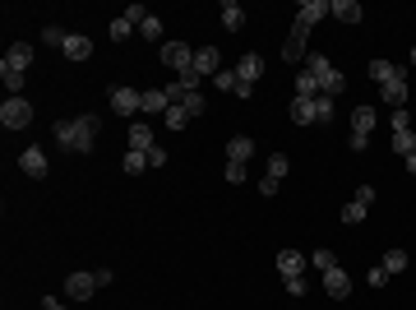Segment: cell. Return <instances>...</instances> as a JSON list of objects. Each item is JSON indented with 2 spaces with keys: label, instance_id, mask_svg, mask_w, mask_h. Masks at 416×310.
<instances>
[{
  "label": "cell",
  "instance_id": "cell-39",
  "mask_svg": "<svg viewBox=\"0 0 416 310\" xmlns=\"http://www.w3.org/2000/svg\"><path fill=\"white\" fill-rule=\"evenodd\" d=\"M315 116H320V125L333 120V97H315Z\"/></svg>",
  "mask_w": 416,
  "mask_h": 310
},
{
  "label": "cell",
  "instance_id": "cell-25",
  "mask_svg": "<svg viewBox=\"0 0 416 310\" xmlns=\"http://www.w3.org/2000/svg\"><path fill=\"white\" fill-rule=\"evenodd\" d=\"M241 23H246V10H241L236 0H227V5H222V28H227V33H236Z\"/></svg>",
  "mask_w": 416,
  "mask_h": 310
},
{
  "label": "cell",
  "instance_id": "cell-48",
  "mask_svg": "<svg viewBox=\"0 0 416 310\" xmlns=\"http://www.w3.org/2000/svg\"><path fill=\"white\" fill-rule=\"evenodd\" d=\"M93 278H97V287H112L116 273H112V269H93Z\"/></svg>",
  "mask_w": 416,
  "mask_h": 310
},
{
  "label": "cell",
  "instance_id": "cell-41",
  "mask_svg": "<svg viewBox=\"0 0 416 310\" xmlns=\"http://www.w3.org/2000/svg\"><path fill=\"white\" fill-rule=\"evenodd\" d=\"M365 283H370V287H384V283H389V273H384V264H375V269L365 273Z\"/></svg>",
  "mask_w": 416,
  "mask_h": 310
},
{
  "label": "cell",
  "instance_id": "cell-5",
  "mask_svg": "<svg viewBox=\"0 0 416 310\" xmlns=\"http://www.w3.org/2000/svg\"><path fill=\"white\" fill-rule=\"evenodd\" d=\"M305 38H310V28L296 19V23H291V33H287V42H283V60L301 65V56H305Z\"/></svg>",
  "mask_w": 416,
  "mask_h": 310
},
{
  "label": "cell",
  "instance_id": "cell-3",
  "mask_svg": "<svg viewBox=\"0 0 416 310\" xmlns=\"http://www.w3.org/2000/svg\"><path fill=\"white\" fill-rule=\"evenodd\" d=\"M97 125H102L97 116H75V153H93V144H97Z\"/></svg>",
  "mask_w": 416,
  "mask_h": 310
},
{
  "label": "cell",
  "instance_id": "cell-6",
  "mask_svg": "<svg viewBox=\"0 0 416 310\" xmlns=\"http://www.w3.org/2000/svg\"><path fill=\"white\" fill-rule=\"evenodd\" d=\"M139 102H144V93H134V88H120V83L112 88V112H116V116H134V112H139Z\"/></svg>",
  "mask_w": 416,
  "mask_h": 310
},
{
  "label": "cell",
  "instance_id": "cell-21",
  "mask_svg": "<svg viewBox=\"0 0 416 310\" xmlns=\"http://www.w3.org/2000/svg\"><path fill=\"white\" fill-rule=\"evenodd\" d=\"M60 51H65L70 60H88V56H93V42H88V38H79V33H70Z\"/></svg>",
  "mask_w": 416,
  "mask_h": 310
},
{
  "label": "cell",
  "instance_id": "cell-42",
  "mask_svg": "<svg viewBox=\"0 0 416 310\" xmlns=\"http://www.w3.org/2000/svg\"><path fill=\"white\" fill-rule=\"evenodd\" d=\"M283 283H287L291 296H305V278H301V273H291V278H283Z\"/></svg>",
  "mask_w": 416,
  "mask_h": 310
},
{
  "label": "cell",
  "instance_id": "cell-7",
  "mask_svg": "<svg viewBox=\"0 0 416 310\" xmlns=\"http://www.w3.org/2000/svg\"><path fill=\"white\" fill-rule=\"evenodd\" d=\"M93 292H97L93 273H70V278H65V296H75V301H88Z\"/></svg>",
  "mask_w": 416,
  "mask_h": 310
},
{
  "label": "cell",
  "instance_id": "cell-32",
  "mask_svg": "<svg viewBox=\"0 0 416 310\" xmlns=\"http://www.w3.org/2000/svg\"><path fill=\"white\" fill-rule=\"evenodd\" d=\"M310 264H315L320 273H328V269H338V255H333V250H315V255H310Z\"/></svg>",
  "mask_w": 416,
  "mask_h": 310
},
{
  "label": "cell",
  "instance_id": "cell-8",
  "mask_svg": "<svg viewBox=\"0 0 416 310\" xmlns=\"http://www.w3.org/2000/svg\"><path fill=\"white\" fill-rule=\"evenodd\" d=\"M236 75H241L250 88H255V83L264 79V56H259V51H246V56L236 60Z\"/></svg>",
  "mask_w": 416,
  "mask_h": 310
},
{
  "label": "cell",
  "instance_id": "cell-22",
  "mask_svg": "<svg viewBox=\"0 0 416 310\" xmlns=\"http://www.w3.org/2000/svg\"><path fill=\"white\" fill-rule=\"evenodd\" d=\"M301 269H305L301 250H278V273H283V278H291V273H301Z\"/></svg>",
  "mask_w": 416,
  "mask_h": 310
},
{
  "label": "cell",
  "instance_id": "cell-50",
  "mask_svg": "<svg viewBox=\"0 0 416 310\" xmlns=\"http://www.w3.org/2000/svg\"><path fill=\"white\" fill-rule=\"evenodd\" d=\"M402 162H407V172H412V176H416V153H412V157H402Z\"/></svg>",
  "mask_w": 416,
  "mask_h": 310
},
{
  "label": "cell",
  "instance_id": "cell-10",
  "mask_svg": "<svg viewBox=\"0 0 416 310\" xmlns=\"http://www.w3.org/2000/svg\"><path fill=\"white\" fill-rule=\"evenodd\" d=\"M19 167H23V176L47 181V153H42V148H23V153H19Z\"/></svg>",
  "mask_w": 416,
  "mask_h": 310
},
{
  "label": "cell",
  "instance_id": "cell-30",
  "mask_svg": "<svg viewBox=\"0 0 416 310\" xmlns=\"http://www.w3.org/2000/svg\"><path fill=\"white\" fill-rule=\"evenodd\" d=\"M190 120H194V116H190V112H185V107H171V112H167V116H162V125H167V130H185V125H190Z\"/></svg>",
  "mask_w": 416,
  "mask_h": 310
},
{
  "label": "cell",
  "instance_id": "cell-35",
  "mask_svg": "<svg viewBox=\"0 0 416 310\" xmlns=\"http://www.w3.org/2000/svg\"><path fill=\"white\" fill-rule=\"evenodd\" d=\"M171 107H185L190 116H204V97H199V93H185L181 102H171Z\"/></svg>",
  "mask_w": 416,
  "mask_h": 310
},
{
  "label": "cell",
  "instance_id": "cell-45",
  "mask_svg": "<svg viewBox=\"0 0 416 310\" xmlns=\"http://www.w3.org/2000/svg\"><path fill=\"white\" fill-rule=\"evenodd\" d=\"M162 162H167V148H162V144H153V148H148V167H162Z\"/></svg>",
  "mask_w": 416,
  "mask_h": 310
},
{
  "label": "cell",
  "instance_id": "cell-33",
  "mask_svg": "<svg viewBox=\"0 0 416 310\" xmlns=\"http://www.w3.org/2000/svg\"><path fill=\"white\" fill-rule=\"evenodd\" d=\"M139 38H148V42H157V38H162V19H157V14H148V19L139 23Z\"/></svg>",
  "mask_w": 416,
  "mask_h": 310
},
{
  "label": "cell",
  "instance_id": "cell-23",
  "mask_svg": "<svg viewBox=\"0 0 416 310\" xmlns=\"http://www.w3.org/2000/svg\"><path fill=\"white\" fill-rule=\"evenodd\" d=\"M153 144H157V139H153V125H130V148H139V153H148Z\"/></svg>",
  "mask_w": 416,
  "mask_h": 310
},
{
  "label": "cell",
  "instance_id": "cell-51",
  "mask_svg": "<svg viewBox=\"0 0 416 310\" xmlns=\"http://www.w3.org/2000/svg\"><path fill=\"white\" fill-rule=\"evenodd\" d=\"M412 65H416V47H412Z\"/></svg>",
  "mask_w": 416,
  "mask_h": 310
},
{
  "label": "cell",
  "instance_id": "cell-40",
  "mask_svg": "<svg viewBox=\"0 0 416 310\" xmlns=\"http://www.w3.org/2000/svg\"><path fill=\"white\" fill-rule=\"evenodd\" d=\"M227 181L231 185H241V181H246V162H227Z\"/></svg>",
  "mask_w": 416,
  "mask_h": 310
},
{
  "label": "cell",
  "instance_id": "cell-12",
  "mask_svg": "<svg viewBox=\"0 0 416 310\" xmlns=\"http://www.w3.org/2000/svg\"><path fill=\"white\" fill-rule=\"evenodd\" d=\"M375 120H379V112L370 107V102H361L356 112H352V135H365V139H370V130H375Z\"/></svg>",
  "mask_w": 416,
  "mask_h": 310
},
{
  "label": "cell",
  "instance_id": "cell-18",
  "mask_svg": "<svg viewBox=\"0 0 416 310\" xmlns=\"http://www.w3.org/2000/svg\"><path fill=\"white\" fill-rule=\"evenodd\" d=\"M250 157H255V139H250V135H231L227 162H250Z\"/></svg>",
  "mask_w": 416,
  "mask_h": 310
},
{
  "label": "cell",
  "instance_id": "cell-34",
  "mask_svg": "<svg viewBox=\"0 0 416 310\" xmlns=\"http://www.w3.org/2000/svg\"><path fill=\"white\" fill-rule=\"evenodd\" d=\"M407 269V250H389L384 255V273H402Z\"/></svg>",
  "mask_w": 416,
  "mask_h": 310
},
{
  "label": "cell",
  "instance_id": "cell-26",
  "mask_svg": "<svg viewBox=\"0 0 416 310\" xmlns=\"http://www.w3.org/2000/svg\"><path fill=\"white\" fill-rule=\"evenodd\" d=\"M305 75H315L324 83V75H333V65H328V56H320V51H310L305 56Z\"/></svg>",
  "mask_w": 416,
  "mask_h": 310
},
{
  "label": "cell",
  "instance_id": "cell-31",
  "mask_svg": "<svg viewBox=\"0 0 416 310\" xmlns=\"http://www.w3.org/2000/svg\"><path fill=\"white\" fill-rule=\"evenodd\" d=\"M365 214H370V209H365V204H356V199H352V204H347V209H342V222H347V227H356V222H365Z\"/></svg>",
  "mask_w": 416,
  "mask_h": 310
},
{
  "label": "cell",
  "instance_id": "cell-36",
  "mask_svg": "<svg viewBox=\"0 0 416 310\" xmlns=\"http://www.w3.org/2000/svg\"><path fill=\"white\" fill-rule=\"evenodd\" d=\"M65 38H70V33L56 28V23H47V28H42V42H47V47H65Z\"/></svg>",
  "mask_w": 416,
  "mask_h": 310
},
{
  "label": "cell",
  "instance_id": "cell-15",
  "mask_svg": "<svg viewBox=\"0 0 416 310\" xmlns=\"http://www.w3.org/2000/svg\"><path fill=\"white\" fill-rule=\"evenodd\" d=\"M33 56H38V51H33L28 42H10V51H5V65H10V70H28V65H33Z\"/></svg>",
  "mask_w": 416,
  "mask_h": 310
},
{
  "label": "cell",
  "instance_id": "cell-17",
  "mask_svg": "<svg viewBox=\"0 0 416 310\" xmlns=\"http://www.w3.org/2000/svg\"><path fill=\"white\" fill-rule=\"evenodd\" d=\"M328 14H333V19H342V23H361V19H365L356 0H328Z\"/></svg>",
  "mask_w": 416,
  "mask_h": 310
},
{
  "label": "cell",
  "instance_id": "cell-24",
  "mask_svg": "<svg viewBox=\"0 0 416 310\" xmlns=\"http://www.w3.org/2000/svg\"><path fill=\"white\" fill-rule=\"evenodd\" d=\"M296 97H305V102L324 97V93H320V79H315V75H305V70H301V75H296Z\"/></svg>",
  "mask_w": 416,
  "mask_h": 310
},
{
  "label": "cell",
  "instance_id": "cell-13",
  "mask_svg": "<svg viewBox=\"0 0 416 310\" xmlns=\"http://www.w3.org/2000/svg\"><path fill=\"white\" fill-rule=\"evenodd\" d=\"M402 75H407V70H402V65H393V60H384V56L370 60V79H375L379 88H384V83H393V79H402Z\"/></svg>",
  "mask_w": 416,
  "mask_h": 310
},
{
  "label": "cell",
  "instance_id": "cell-11",
  "mask_svg": "<svg viewBox=\"0 0 416 310\" xmlns=\"http://www.w3.org/2000/svg\"><path fill=\"white\" fill-rule=\"evenodd\" d=\"M139 112H144V116H167V112H171L167 88H148V93H144V102H139Z\"/></svg>",
  "mask_w": 416,
  "mask_h": 310
},
{
  "label": "cell",
  "instance_id": "cell-37",
  "mask_svg": "<svg viewBox=\"0 0 416 310\" xmlns=\"http://www.w3.org/2000/svg\"><path fill=\"white\" fill-rule=\"evenodd\" d=\"M287 167H291V162H287V153H273V157H268V176H273V181H283Z\"/></svg>",
  "mask_w": 416,
  "mask_h": 310
},
{
  "label": "cell",
  "instance_id": "cell-27",
  "mask_svg": "<svg viewBox=\"0 0 416 310\" xmlns=\"http://www.w3.org/2000/svg\"><path fill=\"white\" fill-rule=\"evenodd\" d=\"M120 167H125V176H139L144 167H148V153H139V148H125V157H120Z\"/></svg>",
  "mask_w": 416,
  "mask_h": 310
},
{
  "label": "cell",
  "instance_id": "cell-29",
  "mask_svg": "<svg viewBox=\"0 0 416 310\" xmlns=\"http://www.w3.org/2000/svg\"><path fill=\"white\" fill-rule=\"evenodd\" d=\"M0 79H5V88H10V97H19V88H23V70H10V65L0 60Z\"/></svg>",
  "mask_w": 416,
  "mask_h": 310
},
{
  "label": "cell",
  "instance_id": "cell-19",
  "mask_svg": "<svg viewBox=\"0 0 416 310\" xmlns=\"http://www.w3.org/2000/svg\"><path fill=\"white\" fill-rule=\"evenodd\" d=\"M379 93H384V102H389L393 112H402V107H407V75H402V79H393V83H384Z\"/></svg>",
  "mask_w": 416,
  "mask_h": 310
},
{
  "label": "cell",
  "instance_id": "cell-44",
  "mask_svg": "<svg viewBox=\"0 0 416 310\" xmlns=\"http://www.w3.org/2000/svg\"><path fill=\"white\" fill-rule=\"evenodd\" d=\"M352 199H356V204H365V209H370V204H375V185H361V190L352 194Z\"/></svg>",
  "mask_w": 416,
  "mask_h": 310
},
{
  "label": "cell",
  "instance_id": "cell-47",
  "mask_svg": "<svg viewBox=\"0 0 416 310\" xmlns=\"http://www.w3.org/2000/svg\"><path fill=\"white\" fill-rule=\"evenodd\" d=\"M347 148H352V153H365V148H370V139H365V135H352V139H347Z\"/></svg>",
  "mask_w": 416,
  "mask_h": 310
},
{
  "label": "cell",
  "instance_id": "cell-9",
  "mask_svg": "<svg viewBox=\"0 0 416 310\" xmlns=\"http://www.w3.org/2000/svg\"><path fill=\"white\" fill-rule=\"evenodd\" d=\"M324 292H328L333 301H347V296H352V278L342 273V264H338V269H328V273H324Z\"/></svg>",
  "mask_w": 416,
  "mask_h": 310
},
{
  "label": "cell",
  "instance_id": "cell-49",
  "mask_svg": "<svg viewBox=\"0 0 416 310\" xmlns=\"http://www.w3.org/2000/svg\"><path fill=\"white\" fill-rule=\"evenodd\" d=\"M42 310H65V306H60L56 296H47V306H42Z\"/></svg>",
  "mask_w": 416,
  "mask_h": 310
},
{
  "label": "cell",
  "instance_id": "cell-14",
  "mask_svg": "<svg viewBox=\"0 0 416 310\" xmlns=\"http://www.w3.org/2000/svg\"><path fill=\"white\" fill-rule=\"evenodd\" d=\"M213 83H218V88H222V93H236V97H250V93H255V88H250L246 79L236 75V65H231V70H222V75L213 79Z\"/></svg>",
  "mask_w": 416,
  "mask_h": 310
},
{
  "label": "cell",
  "instance_id": "cell-2",
  "mask_svg": "<svg viewBox=\"0 0 416 310\" xmlns=\"http://www.w3.org/2000/svg\"><path fill=\"white\" fill-rule=\"evenodd\" d=\"M162 65L176 70V75H185V70H194V51L185 42H162Z\"/></svg>",
  "mask_w": 416,
  "mask_h": 310
},
{
  "label": "cell",
  "instance_id": "cell-16",
  "mask_svg": "<svg viewBox=\"0 0 416 310\" xmlns=\"http://www.w3.org/2000/svg\"><path fill=\"white\" fill-rule=\"evenodd\" d=\"M287 116H291V125H320V116H315V102H305V97H291Z\"/></svg>",
  "mask_w": 416,
  "mask_h": 310
},
{
  "label": "cell",
  "instance_id": "cell-46",
  "mask_svg": "<svg viewBox=\"0 0 416 310\" xmlns=\"http://www.w3.org/2000/svg\"><path fill=\"white\" fill-rule=\"evenodd\" d=\"M278 185H283V181H273V176H264V181H259V194H264V199H273V194H278Z\"/></svg>",
  "mask_w": 416,
  "mask_h": 310
},
{
  "label": "cell",
  "instance_id": "cell-28",
  "mask_svg": "<svg viewBox=\"0 0 416 310\" xmlns=\"http://www.w3.org/2000/svg\"><path fill=\"white\" fill-rule=\"evenodd\" d=\"M393 153H402V157L416 153V135L412 130H393Z\"/></svg>",
  "mask_w": 416,
  "mask_h": 310
},
{
  "label": "cell",
  "instance_id": "cell-4",
  "mask_svg": "<svg viewBox=\"0 0 416 310\" xmlns=\"http://www.w3.org/2000/svg\"><path fill=\"white\" fill-rule=\"evenodd\" d=\"M194 75L218 79L222 75V51H218V47H199V51H194Z\"/></svg>",
  "mask_w": 416,
  "mask_h": 310
},
{
  "label": "cell",
  "instance_id": "cell-38",
  "mask_svg": "<svg viewBox=\"0 0 416 310\" xmlns=\"http://www.w3.org/2000/svg\"><path fill=\"white\" fill-rule=\"evenodd\" d=\"M130 33H139V28H134V23L125 19V14H120V19L112 23V42H125V38H130Z\"/></svg>",
  "mask_w": 416,
  "mask_h": 310
},
{
  "label": "cell",
  "instance_id": "cell-1",
  "mask_svg": "<svg viewBox=\"0 0 416 310\" xmlns=\"http://www.w3.org/2000/svg\"><path fill=\"white\" fill-rule=\"evenodd\" d=\"M28 120H33V102L28 97H5L0 102V125L5 130H23Z\"/></svg>",
  "mask_w": 416,
  "mask_h": 310
},
{
  "label": "cell",
  "instance_id": "cell-20",
  "mask_svg": "<svg viewBox=\"0 0 416 310\" xmlns=\"http://www.w3.org/2000/svg\"><path fill=\"white\" fill-rule=\"evenodd\" d=\"M324 14H328V0H301V14H296V19H301L305 28H315Z\"/></svg>",
  "mask_w": 416,
  "mask_h": 310
},
{
  "label": "cell",
  "instance_id": "cell-43",
  "mask_svg": "<svg viewBox=\"0 0 416 310\" xmlns=\"http://www.w3.org/2000/svg\"><path fill=\"white\" fill-rule=\"evenodd\" d=\"M125 19H130V23H134V28H139V23L148 19V10H144V5H130V10H125Z\"/></svg>",
  "mask_w": 416,
  "mask_h": 310
}]
</instances>
